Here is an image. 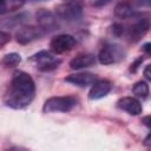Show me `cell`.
<instances>
[{"instance_id": "6da1fadb", "label": "cell", "mask_w": 151, "mask_h": 151, "mask_svg": "<svg viewBox=\"0 0 151 151\" xmlns=\"http://www.w3.org/2000/svg\"><path fill=\"white\" fill-rule=\"evenodd\" d=\"M34 93L35 84L33 78L28 73L18 70L12 76L11 85L5 96V103L14 110H20L32 103Z\"/></svg>"}, {"instance_id": "7a4b0ae2", "label": "cell", "mask_w": 151, "mask_h": 151, "mask_svg": "<svg viewBox=\"0 0 151 151\" xmlns=\"http://www.w3.org/2000/svg\"><path fill=\"white\" fill-rule=\"evenodd\" d=\"M78 100L77 98L72 96H65V97H51L48 98L44 106L42 111L45 113H51V112H68L71 111L76 105Z\"/></svg>"}, {"instance_id": "3957f363", "label": "cell", "mask_w": 151, "mask_h": 151, "mask_svg": "<svg viewBox=\"0 0 151 151\" xmlns=\"http://www.w3.org/2000/svg\"><path fill=\"white\" fill-rule=\"evenodd\" d=\"M125 50L118 45V44H106L101 47L99 54H98V60L103 65H111L116 64L125 58Z\"/></svg>"}, {"instance_id": "277c9868", "label": "cell", "mask_w": 151, "mask_h": 151, "mask_svg": "<svg viewBox=\"0 0 151 151\" xmlns=\"http://www.w3.org/2000/svg\"><path fill=\"white\" fill-rule=\"evenodd\" d=\"M28 60L31 63H33L37 66V68L41 72L53 71L61 64V60L59 58L54 57L48 51H40V52L33 54Z\"/></svg>"}, {"instance_id": "5b68a950", "label": "cell", "mask_w": 151, "mask_h": 151, "mask_svg": "<svg viewBox=\"0 0 151 151\" xmlns=\"http://www.w3.org/2000/svg\"><path fill=\"white\" fill-rule=\"evenodd\" d=\"M54 13L57 18L65 20L67 22L78 21L83 17V8L80 4L74 2H63L55 6Z\"/></svg>"}, {"instance_id": "8992f818", "label": "cell", "mask_w": 151, "mask_h": 151, "mask_svg": "<svg viewBox=\"0 0 151 151\" xmlns=\"http://www.w3.org/2000/svg\"><path fill=\"white\" fill-rule=\"evenodd\" d=\"M150 28H151V19L147 17H142V18H138L137 20H134L132 22V25H130L126 28L125 34L127 35L130 41L137 42L149 32Z\"/></svg>"}, {"instance_id": "52a82bcc", "label": "cell", "mask_w": 151, "mask_h": 151, "mask_svg": "<svg viewBox=\"0 0 151 151\" xmlns=\"http://www.w3.org/2000/svg\"><path fill=\"white\" fill-rule=\"evenodd\" d=\"M37 22L39 27L45 32H52L54 29H58V21L57 15H54L51 11L45 8H39L35 13Z\"/></svg>"}, {"instance_id": "ba28073f", "label": "cell", "mask_w": 151, "mask_h": 151, "mask_svg": "<svg viewBox=\"0 0 151 151\" xmlns=\"http://www.w3.org/2000/svg\"><path fill=\"white\" fill-rule=\"evenodd\" d=\"M74 46H76V39L70 34H59V35L54 37L50 42V47H51L52 52H54L57 54L68 52Z\"/></svg>"}, {"instance_id": "9c48e42d", "label": "cell", "mask_w": 151, "mask_h": 151, "mask_svg": "<svg viewBox=\"0 0 151 151\" xmlns=\"http://www.w3.org/2000/svg\"><path fill=\"white\" fill-rule=\"evenodd\" d=\"M42 35V29L40 27H34V26H21L17 33H15V39L19 44L26 45Z\"/></svg>"}, {"instance_id": "30bf717a", "label": "cell", "mask_w": 151, "mask_h": 151, "mask_svg": "<svg viewBox=\"0 0 151 151\" xmlns=\"http://www.w3.org/2000/svg\"><path fill=\"white\" fill-rule=\"evenodd\" d=\"M111 90H112V83L110 80H107V79L97 80L92 85V87L88 92V98L92 100L104 98L105 96H107L110 93Z\"/></svg>"}, {"instance_id": "8fae6325", "label": "cell", "mask_w": 151, "mask_h": 151, "mask_svg": "<svg viewBox=\"0 0 151 151\" xmlns=\"http://www.w3.org/2000/svg\"><path fill=\"white\" fill-rule=\"evenodd\" d=\"M64 80L73 85H77L79 87H86L88 85H93L97 81V77L90 72H80V73L70 74Z\"/></svg>"}, {"instance_id": "7c38bea8", "label": "cell", "mask_w": 151, "mask_h": 151, "mask_svg": "<svg viewBox=\"0 0 151 151\" xmlns=\"http://www.w3.org/2000/svg\"><path fill=\"white\" fill-rule=\"evenodd\" d=\"M117 106L120 110L126 111L131 116H138L143 111L142 104L139 103L138 99H136L133 97H124V98H120L117 101Z\"/></svg>"}, {"instance_id": "4fadbf2b", "label": "cell", "mask_w": 151, "mask_h": 151, "mask_svg": "<svg viewBox=\"0 0 151 151\" xmlns=\"http://www.w3.org/2000/svg\"><path fill=\"white\" fill-rule=\"evenodd\" d=\"M96 64V57L91 53H83L78 54L70 61V67L72 70H80L85 67L93 66Z\"/></svg>"}, {"instance_id": "5bb4252c", "label": "cell", "mask_w": 151, "mask_h": 151, "mask_svg": "<svg viewBox=\"0 0 151 151\" xmlns=\"http://www.w3.org/2000/svg\"><path fill=\"white\" fill-rule=\"evenodd\" d=\"M26 0H0V14L14 12L24 6Z\"/></svg>"}, {"instance_id": "9a60e30c", "label": "cell", "mask_w": 151, "mask_h": 151, "mask_svg": "<svg viewBox=\"0 0 151 151\" xmlns=\"http://www.w3.org/2000/svg\"><path fill=\"white\" fill-rule=\"evenodd\" d=\"M133 14H134L133 7L126 1L119 2L114 8V15L119 19H127V18H131Z\"/></svg>"}, {"instance_id": "2e32d148", "label": "cell", "mask_w": 151, "mask_h": 151, "mask_svg": "<svg viewBox=\"0 0 151 151\" xmlns=\"http://www.w3.org/2000/svg\"><path fill=\"white\" fill-rule=\"evenodd\" d=\"M132 93L138 98L145 99L149 94V85L143 80L137 81L132 87Z\"/></svg>"}, {"instance_id": "e0dca14e", "label": "cell", "mask_w": 151, "mask_h": 151, "mask_svg": "<svg viewBox=\"0 0 151 151\" xmlns=\"http://www.w3.org/2000/svg\"><path fill=\"white\" fill-rule=\"evenodd\" d=\"M20 63H21V55L19 53H15V52L7 53L2 58V64L6 67H14V66L19 65Z\"/></svg>"}, {"instance_id": "ac0fdd59", "label": "cell", "mask_w": 151, "mask_h": 151, "mask_svg": "<svg viewBox=\"0 0 151 151\" xmlns=\"http://www.w3.org/2000/svg\"><path fill=\"white\" fill-rule=\"evenodd\" d=\"M27 18V14L22 13V14H19V15H14L12 18H9L8 20H4L2 21V27H6V26H15L18 24H21L24 20H26Z\"/></svg>"}, {"instance_id": "d6986e66", "label": "cell", "mask_w": 151, "mask_h": 151, "mask_svg": "<svg viewBox=\"0 0 151 151\" xmlns=\"http://www.w3.org/2000/svg\"><path fill=\"white\" fill-rule=\"evenodd\" d=\"M125 31H126V28H125V26L122 25V24H113V25H112V32H113V34H116L117 37L124 35V34H125Z\"/></svg>"}, {"instance_id": "ffe728a7", "label": "cell", "mask_w": 151, "mask_h": 151, "mask_svg": "<svg viewBox=\"0 0 151 151\" xmlns=\"http://www.w3.org/2000/svg\"><path fill=\"white\" fill-rule=\"evenodd\" d=\"M9 40H11V35H9V33L2 31V32L0 33V47H4Z\"/></svg>"}, {"instance_id": "44dd1931", "label": "cell", "mask_w": 151, "mask_h": 151, "mask_svg": "<svg viewBox=\"0 0 151 151\" xmlns=\"http://www.w3.org/2000/svg\"><path fill=\"white\" fill-rule=\"evenodd\" d=\"M112 0H90V5L93 7H103L107 4H110Z\"/></svg>"}, {"instance_id": "7402d4cb", "label": "cell", "mask_w": 151, "mask_h": 151, "mask_svg": "<svg viewBox=\"0 0 151 151\" xmlns=\"http://www.w3.org/2000/svg\"><path fill=\"white\" fill-rule=\"evenodd\" d=\"M143 61H144V58H143V57H139L138 59H136V60L131 64V66H130V71H131V72H136V71L138 70V67L142 65Z\"/></svg>"}, {"instance_id": "603a6c76", "label": "cell", "mask_w": 151, "mask_h": 151, "mask_svg": "<svg viewBox=\"0 0 151 151\" xmlns=\"http://www.w3.org/2000/svg\"><path fill=\"white\" fill-rule=\"evenodd\" d=\"M142 50L146 55H151V42H145L142 46Z\"/></svg>"}, {"instance_id": "cb8c5ba5", "label": "cell", "mask_w": 151, "mask_h": 151, "mask_svg": "<svg viewBox=\"0 0 151 151\" xmlns=\"http://www.w3.org/2000/svg\"><path fill=\"white\" fill-rule=\"evenodd\" d=\"M142 123H143L146 127H149V129L151 130V114H150V116H145V117H143V118H142Z\"/></svg>"}, {"instance_id": "d4e9b609", "label": "cell", "mask_w": 151, "mask_h": 151, "mask_svg": "<svg viewBox=\"0 0 151 151\" xmlns=\"http://www.w3.org/2000/svg\"><path fill=\"white\" fill-rule=\"evenodd\" d=\"M144 77H145L147 80L151 81V65L145 66V68H144Z\"/></svg>"}, {"instance_id": "484cf974", "label": "cell", "mask_w": 151, "mask_h": 151, "mask_svg": "<svg viewBox=\"0 0 151 151\" xmlns=\"http://www.w3.org/2000/svg\"><path fill=\"white\" fill-rule=\"evenodd\" d=\"M146 147H151V132L145 137V139H144V143H143Z\"/></svg>"}, {"instance_id": "4316f807", "label": "cell", "mask_w": 151, "mask_h": 151, "mask_svg": "<svg viewBox=\"0 0 151 151\" xmlns=\"http://www.w3.org/2000/svg\"><path fill=\"white\" fill-rule=\"evenodd\" d=\"M83 0H65V2H74V4H80L81 5Z\"/></svg>"}]
</instances>
